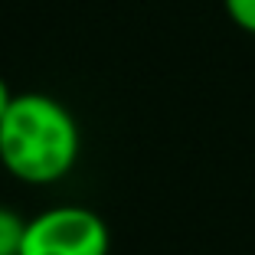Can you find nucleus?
Returning a JSON list of instances; mask_svg holds the SVG:
<instances>
[{
    "label": "nucleus",
    "mask_w": 255,
    "mask_h": 255,
    "mask_svg": "<svg viewBox=\"0 0 255 255\" xmlns=\"http://www.w3.org/2000/svg\"><path fill=\"white\" fill-rule=\"evenodd\" d=\"M229 20L246 33H255V0H223Z\"/></svg>",
    "instance_id": "20e7f679"
},
{
    "label": "nucleus",
    "mask_w": 255,
    "mask_h": 255,
    "mask_svg": "<svg viewBox=\"0 0 255 255\" xmlns=\"http://www.w3.org/2000/svg\"><path fill=\"white\" fill-rule=\"evenodd\" d=\"M112 233L105 219L89 206L62 203L26 219L20 255H108Z\"/></svg>",
    "instance_id": "f03ea898"
},
{
    "label": "nucleus",
    "mask_w": 255,
    "mask_h": 255,
    "mask_svg": "<svg viewBox=\"0 0 255 255\" xmlns=\"http://www.w3.org/2000/svg\"><path fill=\"white\" fill-rule=\"evenodd\" d=\"M13 92H10V85H7V79L0 75V121H3V115H7V108L13 105Z\"/></svg>",
    "instance_id": "39448f33"
},
{
    "label": "nucleus",
    "mask_w": 255,
    "mask_h": 255,
    "mask_svg": "<svg viewBox=\"0 0 255 255\" xmlns=\"http://www.w3.org/2000/svg\"><path fill=\"white\" fill-rule=\"evenodd\" d=\"M23 239H26V219L0 206V255H20Z\"/></svg>",
    "instance_id": "7ed1b4c3"
},
{
    "label": "nucleus",
    "mask_w": 255,
    "mask_h": 255,
    "mask_svg": "<svg viewBox=\"0 0 255 255\" xmlns=\"http://www.w3.org/2000/svg\"><path fill=\"white\" fill-rule=\"evenodd\" d=\"M79 150V125L72 112L53 95L23 92L0 121V164L20 183H59L75 167Z\"/></svg>",
    "instance_id": "f257e3e1"
}]
</instances>
